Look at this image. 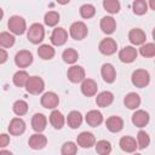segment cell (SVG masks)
Returning a JSON list of instances; mask_svg holds the SVG:
<instances>
[{"label": "cell", "instance_id": "5", "mask_svg": "<svg viewBox=\"0 0 155 155\" xmlns=\"http://www.w3.org/2000/svg\"><path fill=\"white\" fill-rule=\"evenodd\" d=\"M69 34L74 40H78V41L84 40L88 34L87 25L81 21H76V22L71 23V25L69 28Z\"/></svg>", "mask_w": 155, "mask_h": 155}, {"label": "cell", "instance_id": "34", "mask_svg": "<svg viewBox=\"0 0 155 155\" xmlns=\"http://www.w3.org/2000/svg\"><path fill=\"white\" fill-rule=\"evenodd\" d=\"M12 110L17 116H23L28 113V103L23 99H18L13 103L12 105Z\"/></svg>", "mask_w": 155, "mask_h": 155}, {"label": "cell", "instance_id": "38", "mask_svg": "<svg viewBox=\"0 0 155 155\" xmlns=\"http://www.w3.org/2000/svg\"><path fill=\"white\" fill-rule=\"evenodd\" d=\"M78 153V144L71 142V140H68V142H64L62 148H61V154L62 155H76Z\"/></svg>", "mask_w": 155, "mask_h": 155}, {"label": "cell", "instance_id": "30", "mask_svg": "<svg viewBox=\"0 0 155 155\" xmlns=\"http://www.w3.org/2000/svg\"><path fill=\"white\" fill-rule=\"evenodd\" d=\"M15 35L10 31H1L0 33V45L2 48L12 47L15 45Z\"/></svg>", "mask_w": 155, "mask_h": 155}, {"label": "cell", "instance_id": "26", "mask_svg": "<svg viewBox=\"0 0 155 155\" xmlns=\"http://www.w3.org/2000/svg\"><path fill=\"white\" fill-rule=\"evenodd\" d=\"M124 104L131 110H136L140 105V97L136 92H130L124 98Z\"/></svg>", "mask_w": 155, "mask_h": 155}, {"label": "cell", "instance_id": "11", "mask_svg": "<svg viewBox=\"0 0 155 155\" xmlns=\"http://www.w3.org/2000/svg\"><path fill=\"white\" fill-rule=\"evenodd\" d=\"M68 40V33L64 28L57 27L52 30L51 34V42L54 46H63Z\"/></svg>", "mask_w": 155, "mask_h": 155}, {"label": "cell", "instance_id": "36", "mask_svg": "<svg viewBox=\"0 0 155 155\" xmlns=\"http://www.w3.org/2000/svg\"><path fill=\"white\" fill-rule=\"evenodd\" d=\"M149 144H150V137H149V134L145 131L140 130L137 133V145H138V149L143 150V149L148 148Z\"/></svg>", "mask_w": 155, "mask_h": 155}, {"label": "cell", "instance_id": "42", "mask_svg": "<svg viewBox=\"0 0 155 155\" xmlns=\"http://www.w3.org/2000/svg\"><path fill=\"white\" fill-rule=\"evenodd\" d=\"M0 63L4 64L7 61V52L5 51V48H0Z\"/></svg>", "mask_w": 155, "mask_h": 155}, {"label": "cell", "instance_id": "15", "mask_svg": "<svg viewBox=\"0 0 155 155\" xmlns=\"http://www.w3.org/2000/svg\"><path fill=\"white\" fill-rule=\"evenodd\" d=\"M28 145L34 150H41L47 145V138L42 133H34L29 137Z\"/></svg>", "mask_w": 155, "mask_h": 155}, {"label": "cell", "instance_id": "33", "mask_svg": "<svg viewBox=\"0 0 155 155\" xmlns=\"http://www.w3.org/2000/svg\"><path fill=\"white\" fill-rule=\"evenodd\" d=\"M59 18H61V16L57 11H48L44 16V22L48 27H56L59 22Z\"/></svg>", "mask_w": 155, "mask_h": 155}, {"label": "cell", "instance_id": "17", "mask_svg": "<svg viewBox=\"0 0 155 155\" xmlns=\"http://www.w3.org/2000/svg\"><path fill=\"white\" fill-rule=\"evenodd\" d=\"M119 145H120L121 150L125 151V153H134L138 149L137 140L133 137H131V136L121 137L120 140H119Z\"/></svg>", "mask_w": 155, "mask_h": 155}, {"label": "cell", "instance_id": "40", "mask_svg": "<svg viewBox=\"0 0 155 155\" xmlns=\"http://www.w3.org/2000/svg\"><path fill=\"white\" fill-rule=\"evenodd\" d=\"M80 16L85 19H88V18H92L96 13V8L92 4H84L81 7H80Z\"/></svg>", "mask_w": 155, "mask_h": 155}, {"label": "cell", "instance_id": "12", "mask_svg": "<svg viewBox=\"0 0 155 155\" xmlns=\"http://www.w3.org/2000/svg\"><path fill=\"white\" fill-rule=\"evenodd\" d=\"M132 124L136 126V127H145L148 124H149V120H150V116L148 114V111L145 110H142V109H138L136 110L133 114H132Z\"/></svg>", "mask_w": 155, "mask_h": 155}, {"label": "cell", "instance_id": "6", "mask_svg": "<svg viewBox=\"0 0 155 155\" xmlns=\"http://www.w3.org/2000/svg\"><path fill=\"white\" fill-rule=\"evenodd\" d=\"M40 103L44 108L46 109H56L59 104V97L57 93L52 92V91H48V92H45L41 98H40Z\"/></svg>", "mask_w": 155, "mask_h": 155}, {"label": "cell", "instance_id": "16", "mask_svg": "<svg viewBox=\"0 0 155 155\" xmlns=\"http://www.w3.org/2000/svg\"><path fill=\"white\" fill-rule=\"evenodd\" d=\"M25 131V122L21 117H13L8 124V132L12 136H21Z\"/></svg>", "mask_w": 155, "mask_h": 155}, {"label": "cell", "instance_id": "43", "mask_svg": "<svg viewBox=\"0 0 155 155\" xmlns=\"http://www.w3.org/2000/svg\"><path fill=\"white\" fill-rule=\"evenodd\" d=\"M0 155H13L10 150H6V149H1V151H0Z\"/></svg>", "mask_w": 155, "mask_h": 155}, {"label": "cell", "instance_id": "7", "mask_svg": "<svg viewBox=\"0 0 155 155\" xmlns=\"http://www.w3.org/2000/svg\"><path fill=\"white\" fill-rule=\"evenodd\" d=\"M33 63V53L28 50H21L15 56V64L18 68H27Z\"/></svg>", "mask_w": 155, "mask_h": 155}, {"label": "cell", "instance_id": "31", "mask_svg": "<svg viewBox=\"0 0 155 155\" xmlns=\"http://www.w3.org/2000/svg\"><path fill=\"white\" fill-rule=\"evenodd\" d=\"M62 58L65 63L74 65V63H76V61L79 59V53L74 48H65L62 53Z\"/></svg>", "mask_w": 155, "mask_h": 155}, {"label": "cell", "instance_id": "27", "mask_svg": "<svg viewBox=\"0 0 155 155\" xmlns=\"http://www.w3.org/2000/svg\"><path fill=\"white\" fill-rule=\"evenodd\" d=\"M67 124L73 130L80 127L81 124H82V115H81V113L78 111V110H71L68 114V116H67Z\"/></svg>", "mask_w": 155, "mask_h": 155}, {"label": "cell", "instance_id": "24", "mask_svg": "<svg viewBox=\"0 0 155 155\" xmlns=\"http://www.w3.org/2000/svg\"><path fill=\"white\" fill-rule=\"evenodd\" d=\"M65 117H64V115L59 111V110H52L51 111V114H50V124H51V126L54 128V130H61V128H63V126H64V124H65Z\"/></svg>", "mask_w": 155, "mask_h": 155}, {"label": "cell", "instance_id": "3", "mask_svg": "<svg viewBox=\"0 0 155 155\" xmlns=\"http://www.w3.org/2000/svg\"><path fill=\"white\" fill-rule=\"evenodd\" d=\"M131 81H132L133 86H136L138 88L147 87L149 85V82H150V74L145 69H136L132 73Z\"/></svg>", "mask_w": 155, "mask_h": 155}, {"label": "cell", "instance_id": "37", "mask_svg": "<svg viewBox=\"0 0 155 155\" xmlns=\"http://www.w3.org/2000/svg\"><path fill=\"white\" fill-rule=\"evenodd\" d=\"M139 53H140V56H143L145 58L155 57V44L154 42H145L144 45L140 46Z\"/></svg>", "mask_w": 155, "mask_h": 155}, {"label": "cell", "instance_id": "25", "mask_svg": "<svg viewBox=\"0 0 155 155\" xmlns=\"http://www.w3.org/2000/svg\"><path fill=\"white\" fill-rule=\"evenodd\" d=\"M113 102H114V94L110 91H103V92L98 93L96 97V104L101 108L109 107Z\"/></svg>", "mask_w": 155, "mask_h": 155}, {"label": "cell", "instance_id": "35", "mask_svg": "<svg viewBox=\"0 0 155 155\" xmlns=\"http://www.w3.org/2000/svg\"><path fill=\"white\" fill-rule=\"evenodd\" d=\"M132 11L137 16H143L148 11V2L144 0H136L132 4Z\"/></svg>", "mask_w": 155, "mask_h": 155}, {"label": "cell", "instance_id": "9", "mask_svg": "<svg viewBox=\"0 0 155 155\" xmlns=\"http://www.w3.org/2000/svg\"><path fill=\"white\" fill-rule=\"evenodd\" d=\"M67 76L68 80L73 84H78V82H82L86 78H85V69L81 65H71L68 71H67Z\"/></svg>", "mask_w": 155, "mask_h": 155}, {"label": "cell", "instance_id": "1", "mask_svg": "<svg viewBox=\"0 0 155 155\" xmlns=\"http://www.w3.org/2000/svg\"><path fill=\"white\" fill-rule=\"evenodd\" d=\"M7 28L10 29V33L15 34V35H22L25 33L27 29V23H25V19L21 16H11L8 18V22H7Z\"/></svg>", "mask_w": 155, "mask_h": 155}, {"label": "cell", "instance_id": "13", "mask_svg": "<svg viewBox=\"0 0 155 155\" xmlns=\"http://www.w3.org/2000/svg\"><path fill=\"white\" fill-rule=\"evenodd\" d=\"M76 144L79 147H81V148L88 149V148L96 145V138H94L93 133L87 132V131H84L80 134H78V137H76Z\"/></svg>", "mask_w": 155, "mask_h": 155}, {"label": "cell", "instance_id": "39", "mask_svg": "<svg viewBox=\"0 0 155 155\" xmlns=\"http://www.w3.org/2000/svg\"><path fill=\"white\" fill-rule=\"evenodd\" d=\"M103 7L107 12L115 15V13H119V11H120V2L117 0H104Z\"/></svg>", "mask_w": 155, "mask_h": 155}, {"label": "cell", "instance_id": "20", "mask_svg": "<svg viewBox=\"0 0 155 155\" xmlns=\"http://www.w3.org/2000/svg\"><path fill=\"white\" fill-rule=\"evenodd\" d=\"M85 121H86V124L88 126L97 127L103 122V115H102V113L99 110L93 109V110L87 111V114L85 115Z\"/></svg>", "mask_w": 155, "mask_h": 155}, {"label": "cell", "instance_id": "28", "mask_svg": "<svg viewBox=\"0 0 155 155\" xmlns=\"http://www.w3.org/2000/svg\"><path fill=\"white\" fill-rule=\"evenodd\" d=\"M38 54H39V57H40L41 59L48 61V59H52V58L54 57L56 51H54V48H53L51 45H48V44H42V45H40L39 48H38Z\"/></svg>", "mask_w": 155, "mask_h": 155}, {"label": "cell", "instance_id": "21", "mask_svg": "<svg viewBox=\"0 0 155 155\" xmlns=\"http://www.w3.org/2000/svg\"><path fill=\"white\" fill-rule=\"evenodd\" d=\"M80 88H81V92H82L84 96H86V97H93L97 93L98 86H97V82L93 79H85L81 82V87Z\"/></svg>", "mask_w": 155, "mask_h": 155}, {"label": "cell", "instance_id": "14", "mask_svg": "<svg viewBox=\"0 0 155 155\" xmlns=\"http://www.w3.org/2000/svg\"><path fill=\"white\" fill-rule=\"evenodd\" d=\"M145 39H147V35L144 33L143 29L140 28H133L128 31V40L132 45L134 46H142L145 44Z\"/></svg>", "mask_w": 155, "mask_h": 155}, {"label": "cell", "instance_id": "46", "mask_svg": "<svg viewBox=\"0 0 155 155\" xmlns=\"http://www.w3.org/2000/svg\"><path fill=\"white\" fill-rule=\"evenodd\" d=\"M133 155H140V154H137V153H136V154H133Z\"/></svg>", "mask_w": 155, "mask_h": 155}, {"label": "cell", "instance_id": "4", "mask_svg": "<svg viewBox=\"0 0 155 155\" xmlns=\"http://www.w3.org/2000/svg\"><path fill=\"white\" fill-rule=\"evenodd\" d=\"M45 90V81L38 76V75H33L29 78L27 85H25V91L30 94H40L42 93Z\"/></svg>", "mask_w": 155, "mask_h": 155}, {"label": "cell", "instance_id": "10", "mask_svg": "<svg viewBox=\"0 0 155 155\" xmlns=\"http://www.w3.org/2000/svg\"><path fill=\"white\" fill-rule=\"evenodd\" d=\"M138 56V51L133 46H125L119 51V59L122 63H132L136 61Z\"/></svg>", "mask_w": 155, "mask_h": 155}, {"label": "cell", "instance_id": "44", "mask_svg": "<svg viewBox=\"0 0 155 155\" xmlns=\"http://www.w3.org/2000/svg\"><path fill=\"white\" fill-rule=\"evenodd\" d=\"M148 5L150 6V8H151V10H154V11H155V0H150Z\"/></svg>", "mask_w": 155, "mask_h": 155}, {"label": "cell", "instance_id": "22", "mask_svg": "<svg viewBox=\"0 0 155 155\" xmlns=\"http://www.w3.org/2000/svg\"><path fill=\"white\" fill-rule=\"evenodd\" d=\"M99 27L104 34L110 35L116 29V21L111 16H104L99 22Z\"/></svg>", "mask_w": 155, "mask_h": 155}, {"label": "cell", "instance_id": "8", "mask_svg": "<svg viewBox=\"0 0 155 155\" xmlns=\"http://www.w3.org/2000/svg\"><path fill=\"white\" fill-rule=\"evenodd\" d=\"M98 50H99V52H101L102 54H104V56H111V54H114V53L116 52V50H117V44H116V41H115L113 38H105V39H103V40L99 42Z\"/></svg>", "mask_w": 155, "mask_h": 155}, {"label": "cell", "instance_id": "45", "mask_svg": "<svg viewBox=\"0 0 155 155\" xmlns=\"http://www.w3.org/2000/svg\"><path fill=\"white\" fill-rule=\"evenodd\" d=\"M151 35H153V39H154V41H155V28L153 29V33H151Z\"/></svg>", "mask_w": 155, "mask_h": 155}, {"label": "cell", "instance_id": "23", "mask_svg": "<svg viewBox=\"0 0 155 155\" xmlns=\"http://www.w3.org/2000/svg\"><path fill=\"white\" fill-rule=\"evenodd\" d=\"M105 126H107V128H108L110 132L117 133V132H120V131L124 128V120H122L120 116L113 115V116H110V117L107 119Z\"/></svg>", "mask_w": 155, "mask_h": 155}, {"label": "cell", "instance_id": "19", "mask_svg": "<svg viewBox=\"0 0 155 155\" xmlns=\"http://www.w3.org/2000/svg\"><path fill=\"white\" fill-rule=\"evenodd\" d=\"M46 125H47V119L44 114L36 113V114L33 115V117H31V128L36 133H41L42 131H45Z\"/></svg>", "mask_w": 155, "mask_h": 155}, {"label": "cell", "instance_id": "32", "mask_svg": "<svg viewBox=\"0 0 155 155\" xmlns=\"http://www.w3.org/2000/svg\"><path fill=\"white\" fill-rule=\"evenodd\" d=\"M94 148H96L97 154H99V155H109L111 153V144H110V142H108L105 139L98 140L96 143Z\"/></svg>", "mask_w": 155, "mask_h": 155}, {"label": "cell", "instance_id": "41", "mask_svg": "<svg viewBox=\"0 0 155 155\" xmlns=\"http://www.w3.org/2000/svg\"><path fill=\"white\" fill-rule=\"evenodd\" d=\"M8 143H10V136H7L6 133H1V136H0V147L4 149Z\"/></svg>", "mask_w": 155, "mask_h": 155}, {"label": "cell", "instance_id": "2", "mask_svg": "<svg viewBox=\"0 0 155 155\" xmlns=\"http://www.w3.org/2000/svg\"><path fill=\"white\" fill-rule=\"evenodd\" d=\"M44 36H45V29L41 23H33L27 30V39L34 45L40 44L44 40Z\"/></svg>", "mask_w": 155, "mask_h": 155}, {"label": "cell", "instance_id": "29", "mask_svg": "<svg viewBox=\"0 0 155 155\" xmlns=\"http://www.w3.org/2000/svg\"><path fill=\"white\" fill-rule=\"evenodd\" d=\"M29 74L25 71V70H18L13 74V78H12V81L15 84V86L17 87H25L28 80H29Z\"/></svg>", "mask_w": 155, "mask_h": 155}, {"label": "cell", "instance_id": "18", "mask_svg": "<svg viewBox=\"0 0 155 155\" xmlns=\"http://www.w3.org/2000/svg\"><path fill=\"white\" fill-rule=\"evenodd\" d=\"M101 75L107 84H113L116 79V70L111 63H104L101 68Z\"/></svg>", "mask_w": 155, "mask_h": 155}]
</instances>
